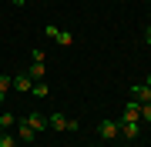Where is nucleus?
<instances>
[{"instance_id": "9d476101", "label": "nucleus", "mask_w": 151, "mask_h": 147, "mask_svg": "<svg viewBox=\"0 0 151 147\" xmlns=\"http://www.w3.org/2000/svg\"><path fill=\"white\" fill-rule=\"evenodd\" d=\"M27 74H30V80H44V77H47V67H44V64H30Z\"/></svg>"}, {"instance_id": "4be33fe9", "label": "nucleus", "mask_w": 151, "mask_h": 147, "mask_svg": "<svg viewBox=\"0 0 151 147\" xmlns=\"http://www.w3.org/2000/svg\"><path fill=\"white\" fill-rule=\"evenodd\" d=\"M0 134H4V127H0Z\"/></svg>"}, {"instance_id": "1a4fd4ad", "label": "nucleus", "mask_w": 151, "mask_h": 147, "mask_svg": "<svg viewBox=\"0 0 151 147\" xmlns=\"http://www.w3.org/2000/svg\"><path fill=\"white\" fill-rule=\"evenodd\" d=\"M118 124H121V120H118ZM138 134H141L138 124H121V137H124V141H138Z\"/></svg>"}, {"instance_id": "ddd939ff", "label": "nucleus", "mask_w": 151, "mask_h": 147, "mask_svg": "<svg viewBox=\"0 0 151 147\" xmlns=\"http://www.w3.org/2000/svg\"><path fill=\"white\" fill-rule=\"evenodd\" d=\"M14 124H17V117L10 114V110H4V114H0V127L7 131V127H14Z\"/></svg>"}, {"instance_id": "5701e85b", "label": "nucleus", "mask_w": 151, "mask_h": 147, "mask_svg": "<svg viewBox=\"0 0 151 147\" xmlns=\"http://www.w3.org/2000/svg\"><path fill=\"white\" fill-rule=\"evenodd\" d=\"M0 100H4V97H0Z\"/></svg>"}, {"instance_id": "0eeeda50", "label": "nucleus", "mask_w": 151, "mask_h": 147, "mask_svg": "<svg viewBox=\"0 0 151 147\" xmlns=\"http://www.w3.org/2000/svg\"><path fill=\"white\" fill-rule=\"evenodd\" d=\"M30 87H34L30 74H14V90H20V94H30Z\"/></svg>"}, {"instance_id": "aec40b11", "label": "nucleus", "mask_w": 151, "mask_h": 147, "mask_svg": "<svg viewBox=\"0 0 151 147\" xmlns=\"http://www.w3.org/2000/svg\"><path fill=\"white\" fill-rule=\"evenodd\" d=\"M124 147H134V144H131V141H124Z\"/></svg>"}, {"instance_id": "412c9836", "label": "nucleus", "mask_w": 151, "mask_h": 147, "mask_svg": "<svg viewBox=\"0 0 151 147\" xmlns=\"http://www.w3.org/2000/svg\"><path fill=\"white\" fill-rule=\"evenodd\" d=\"M91 147H101V144H91Z\"/></svg>"}, {"instance_id": "f3484780", "label": "nucleus", "mask_w": 151, "mask_h": 147, "mask_svg": "<svg viewBox=\"0 0 151 147\" xmlns=\"http://www.w3.org/2000/svg\"><path fill=\"white\" fill-rule=\"evenodd\" d=\"M145 44H148V47H151V27H148V30H145Z\"/></svg>"}, {"instance_id": "6e6552de", "label": "nucleus", "mask_w": 151, "mask_h": 147, "mask_svg": "<svg viewBox=\"0 0 151 147\" xmlns=\"http://www.w3.org/2000/svg\"><path fill=\"white\" fill-rule=\"evenodd\" d=\"M17 141H24V144H34V141H37V134H34L30 127L24 124V120H17Z\"/></svg>"}, {"instance_id": "20e7f679", "label": "nucleus", "mask_w": 151, "mask_h": 147, "mask_svg": "<svg viewBox=\"0 0 151 147\" xmlns=\"http://www.w3.org/2000/svg\"><path fill=\"white\" fill-rule=\"evenodd\" d=\"M121 124H141V110H138L134 100L124 104V110H121Z\"/></svg>"}, {"instance_id": "f8f14e48", "label": "nucleus", "mask_w": 151, "mask_h": 147, "mask_svg": "<svg viewBox=\"0 0 151 147\" xmlns=\"http://www.w3.org/2000/svg\"><path fill=\"white\" fill-rule=\"evenodd\" d=\"M30 94H34V97H47V94H50V87H47V84H44V80H34Z\"/></svg>"}, {"instance_id": "2eb2a0df", "label": "nucleus", "mask_w": 151, "mask_h": 147, "mask_svg": "<svg viewBox=\"0 0 151 147\" xmlns=\"http://www.w3.org/2000/svg\"><path fill=\"white\" fill-rule=\"evenodd\" d=\"M0 147H17V134H0Z\"/></svg>"}, {"instance_id": "39448f33", "label": "nucleus", "mask_w": 151, "mask_h": 147, "mask_svg": "<svg viewBox=\"0 0 151 147\" xmlns=\"http://www.w3.org/2000/svg\"><path fill=\"white\" fill-rule=\"evenodd\" d=\"M131 100H134V104H148L151 100V87H148L145 80H141V84H131Z\"/></svg>"}, {"instance_id": "f03ea898", "label": "nucleus", "mask_w": 151, "mask_h": 147, "mask_svg": "<svg viewBox=\"0 0 151 147\" xmlns=\"http://www.w3.org/2000/svg\"><path fill=\"white\" fill-rule=\"evenodd\" d=\"M97 137H101V141H114V137H121V124L111 120V117H104L101 124H97Z\"/></svg>"}, {"instance_id": "6ab92c4d", "label": "nucleus", "mask_w": 151, "mask_h": 147, "mask_svg": "<svg viewBox=\"0 0 151 147\" xmlns=\"http://www.w3.org/2000/svg\"><path fill=\"white\" fill-rule=\"evenodd\" d=\"M145 84H148V87H151V74H148V77H145Z\"/></svg>"}, {"instance_id": "7ed1b4c3", "label": "nucleus", "mask_w": 151, "mask_h": 147, "mask_svg": "<svg viewBox=\"0 0 151 147\" xmlns=\"http://www.w3.org/2000/svg\"><path fill=\"white\" fill-rule=\"evenodd\" d=\"M44 33H47L50 40H57L60 47H70V44H74V33H70V30H60V27H54V23H47Z\"/></svg>"}, {"instance_id": "a211bd4d", "label": "nucleus", "mask_w": 151, "mask_h": 147, "mask_svg": "<svg viewBox=\"0 0 151 147\" xmlns=\"http://www.w3.org/2000/svg\"><path fill=\"white\" fill-rule=\"evenodd\" d=\"M10 4H14V7H24V4H27V0H10Z\"/></svg>"}, {"instance_id": "f257e3e1", "label": "nucleus", "mask_w": 151, "mask_h": 147, "mask_svg": "<svg viewBox=\"0 0 151 147\" xmlns=\"http://www.w3.org/2000/svg\"><path fill=\"white\" fill-rule=\"evenodd\" d=\"M47 127H54V131H81V124H77L74 117L60 114V110H54V114H47Z\"/></svg>"}, {"instance_id": "423d86ee", "label": "nucleus", "mask_w": 151, "mask_h": 147, "mask_svg": "<svg viewBox=\"0 0 151 147\" xmlns=\"http://www.w3.org/2000/svg\"><path fill=\"white\" fill-rule=\"evenodd\" d=\"M20 120H24V124L30 127L34 134H37V131H44V127H47V117H44V114H37V110H34V114H27V117H20Z\"/></svg>"}, {"instance_id": "4468645a", "label": "nucleus", "mask_w": 151, "mask_h": 147, "mask_svg": "<svg viewBox=\"0 0 151 147\" xmlns=\"http://www.w3.org/2000/svg\"><path fill=\"white\" fill-rule=\"evenodd\" d=\"M138 110H141V120L151 124V100H148V104H138Z\"/></svg>"}, {"instance_id": "dca6fc26", "label": "nucleus", "mask_w": 151, "mask_h": 147, "mask_svg": "<svg viewBox=\"0 0 151 147\" xmlns=\"http://www.w3.org/2000/svg\"><path fill=\"white\" fill-rule=\"evenodd\" d=\"M30 64H44V50H40V47L30 50Z\"/></svg>"}, {"instance_id": "9b49d317", "label": "nucleus", "mask_w": 151, "mask_h": 147, "mask_svg": "<svg viewBox=\"0 0 151 147\" xmlns=\"http://www.w3.org/2000/svg\"><path fill=\"white\" fill-rule=\"evenodd\" d=\"M7 90H14V74H0V97Z\"/></svg>"}]
</instances>
